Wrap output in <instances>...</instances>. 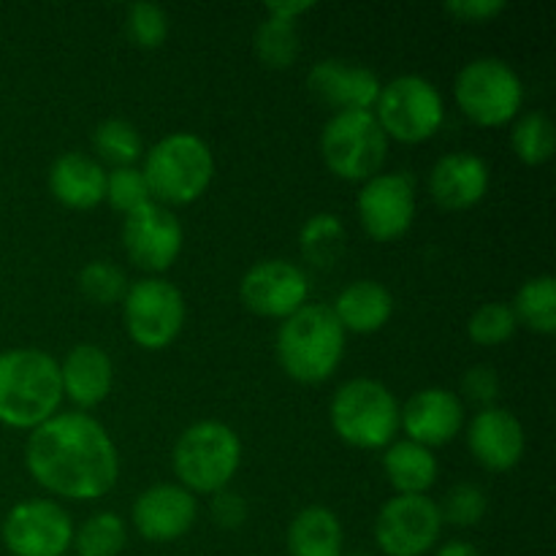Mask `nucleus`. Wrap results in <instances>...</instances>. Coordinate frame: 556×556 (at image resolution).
<instances>
[{
    "instance_id": "ddd939ff",
    "label": "nucleus",
    "mask_w": 556,
    "mask_h": 556,
    "mask_svg": "<svg viewBox=\"0 0 556 556\" xmlns=\"http://www.w3.org/2000/svg\"><path fill=\"white\" fill-rule=\"evenodd\" d=\"M356 212L369 239L396 242L416 220V182L405 172L375 174L358 190Z\"/></svg>"
},
{
    "instance_id": "dca6fc26",
    "label": "nucleus",
    "mask_w": 556,
    "mask_h": 556,
    "mask_svg": "<svg viewBox=\"0 0 556 556\" xmlns=\"http://www.w3.org/2000/svg\"><path fill=\"white\" fill-rule=\"evenodd\" d=\"M195 519H199L195 494L179 483H155L144 489L130 508L134 530L150 543L179 541L193 530Z\"/></svg>"
},
{
    "instance_id": "4468645a",
    "label": "nucleus",
    "mask_w": 556,
    "mask_h": 556,
    "mask_svg": "<svg viewBox=\"0 0 556 556\" xmlns=\"http://www.w3.org/2000/svg\"><path fill=\"white\" fill-rule=\"evenodd\" d=\"M123 248L139 269L157 275L177 264L185 248V228L168 206L150 201L125 215Z\"/></svg>"
},
{
    "instance_id": "a211bd4d",
    "label": "nucleus",
    "mask_w": 556,
    "mask_h": 556,
    "mask_svg": "<svg viewBox=\"0 0 556 556\" xmlns=\"http://www.w3.org/2000/svg\"><path fill=\"white\" fill-rule=\"evenodd\" d=\"M467 448L483 470L508 472L525 456V427L505 407H483L467 424Z\"/></svg>"
},
{
    "instance_id": "7ed1b4c3",
    "label": "nucleus",
    "mask_w": 556,
    "mask_h": 556,
    "mask_svg": "<svg viewBox=\"0 0 556 556\" xmlns=\"http://www.w3.org/2000/svg\"><path fill=\"white\" fill-rule=\"evenodd\" d=\"M345 329L326 304H304L277 329L275 353L282 372L302 386L326 383L345 356Z\"/></svg>"
},
{
    "instance_id": "c9c22d12",
    "label": "nucleus",
    "mask_w": 556,
    "mask_h": 556,
    "mask_svg": "<svg viewBox=\"0 0 556 556\" xmlns=\"http://www.w3.org/2000/svg\"><path fill=\"white\" fill-rule=\"evenodd\" d=\"M125 30L139 49H157L168 36V14L157 3H134L125 14Z\"/></svg>"
},
{
    "instance_id": "c756f323",
    "label": "nucleus",
    "mask_w": 556,
    "mask_h": 556,
    "mask_svg": "<svg viewBox=\"0 0 556 556\" xmlns=\"http://www.w3.org/2000/svg\"><path fill=\"white\" fill-rule=\"evenodd\" d=\"M510 147H514V155L527 166H541L552 161L556 147L554 123L543 112L525 114L510 130Z\"/></svg>"
},
{
    "instance_id": "473e14b6",
    "label": "nucleus",
    "mask_w": 556,
    "mask_h": 556,
    "mask_svg": "<svg viewBox=\"0 0 556 556\" xmlns=\"http://www.w3.org/2000/svg\"><path fill=\"white\" fill-rule=\"evenodd\" d=\"M519 324H516V315L510 309V304L505 302H489L481 304L476 313L467 320V334L476 345L481 348H497L503 342H508L516 334Z\"/></svg>"
},
{
    "instance_id": "4c0bfd02",
    "label": "nucleus",
    "mask_w": 556,
    "mask_h": 556,
    "mask_svg": "<svg viewBox=\"0 0 556 556\" xmlns=\"http://www.w3.org/2000/svg\"><path fill=\"white\" fill-rule=\"evenodd\" d=\"M212 519H215V525L220 527V530H239V527L248 521V500L242 497L239 492H233L231 486L223 489V492L212 494Z\"/></svg>"
},
{
    "instance_id": "a878e982",
    "label": "nucleus",
    "mask_w": 556,
    "mask_h": 556,
    "mask_svg": "<svg viewBox=\"0 0 556 556\" xmlns=\"http://www.w3.org/2000/svg\"><path fill=\"white\" fill-rule=\"evenodd\" d=\"M516 324L535 334L552 337L556 331V280L554 275H535L519 288L514 299Z\"/></svg>"
},
{
    "instance_id": "f3484780",
    "label": "nucleus",
    "mask_w": 556,
    "mask_h": 556,
    "mask_svg": "<svg viewBox=\"0 0 556 556\" xmlns=\"http://www.w3.org/2000/svg\"><path fill=\"white\" fill-rule=\"evenodd\" d=\"M465 402L448 389H421L400 407V429H405L407 440L424 448H440L451 443L465 429Z\"/></svg>"
},
{
    "instance_id": "72a5a7b5",
    "label": "nucleus",
    "mask_w": 556,
    "mask_h": 556,
    "mask_svg": "<svg viewBox=\"0 0 556 556\" xmlns=\"http://www.w3.org/2000/svg\"><path fill=\"white\" fill-rule=\"evenodd\" d=\"M440 519L451 527H476L481 525L489 510V497L476 483H456L445 492L438 503Z\"/></svg>"
},
{
    "instance_id": "f704fd0d",
    "label": "nucleus",
    "mask_w": 556,
    "mask_h": 556,
    "mask_svg": "<svg viewBox=\"0 0 556 556\" xmlns=\"http://www.w3.org/2000/svg\"><path fill=\"white\" fill-rule=\"evenodd\" d=\"M103 201H106V204L112 206L114 212H119L123 217L130 215V212H136L139 206L150 204L152 195H150V188H147L141 168L119 166V168H112V172H106V199Z\"/></svg>"
},
{
    "instance_id": "39448f33",
    "label": "nucleus",
    "mask_w": 556,
    "mask_h": 556,
    "mask_svg": "<svg viewBox=\"0 0 556 556\" xmlns=\"http://www.w3.org/2000/svg\"><path fill=\"white\" fill-rule=\"evenodd\" d=\"M329 421L351 448L383 451L400 434V402L375 378H353L334 391Z\"/></svg>"
},
{
    "instance_id": "9d476101",
    "label": "nucleus",
    "mask_w": 556,
    "mask_h": 556,
    "mask_svg": "<svg viewBox=\"0 0 556 556\" xmlns=\"http://www.w3.org/2000/svg\"><path fill=\"white\" fill-rule=\"evenodd\" d=\"M185 296L163 277H144L130 282L123 299V318L128 337L144 351H163L179 337L185 326Z\"/></svg>"
},
{
    "instance_id": "58836bf2",
    "label": "nucleus",
    "mask_w": 556,
    "mask_h": 556,
    "mask_svg": "<svg viewBox=\"0 0 556 556\" xmlns=\"http://www.w3.org/2000/svg\"><path fill=\"white\" fill-rule=\"evenodd\" d=\"M505 9H508L505 0H454V3L445 5V14L454 16V20L459 22L481 25V22L497 20Z\"/></svg>"
},
{
    "instance_id": "5701e85b",
    "label": "nucleus",
    "mask_w": 556,
    "mask_h": 556,
    "mask_svg": "<svg viewBox=\"0 0 556 556\" xmlns=\"http://www.w3.org/2000/svg\"><path fill=\"white\" fill-rule=\"evenodd\" d=\"M345 334H375L394 315V296L378 280H356L340 291L331 307Z\"/></svg>"
},
{
    "instance_id": "f03ea898",
    "label": "nucleus",
    "mask_w": 556,
    "mask_h": 556,
    "mask_svg": "<svg viewBox=\"0 0 556 556\" xmlns=\"http://www.w3.org/2000/svg\"><path fill=\"white\" fill-rule=\"evenodd\" d=\"M63 402L60 364L38 348L0 353V424L33 432L58 413Z\"/></svg>"
},
{
    "instance_id": "7c9ffc66",
    "label": "nucleus",
    "mask_w": 556,
    "mask_h": 556,
    "mask_svg": "<svg viewBox=\"0 0 556 556\" xmlns=\"http://www.w3.org/2000/svg\"><path fill=\"white\" fill-rule=\"evenodd\" d=\"M253 47L261 63H264L266 68H277V71L291 68L293 60L299 58V49H302L299 47L296 25H291V22L269 20V16H266V20L258 25V30H255Z\"/></svg>"
},
{
    "instance_id": "cd10ccee",
    "label": "nucleus",
    "mask_w": 556,
    "mask_h": 556,
    "mask_svg": "<svg viewBox=\"0 0 556 556\" xmlns=\"http://www.w3.org/2000/svg\"><path fill=\"white\" fill-rule=\"evenodd\" d=\"M92 150H96V161L112 163L114 168L134 166L141 155H144V141H141L139 128L123 117H112L98 123L92 130Z\"/></svg>"
},
{
    "instance_id": "a19ab883",
    "label": "nucleus",
    "mask_w": 556,
    "mask_h": 556,
    "mask_svg": "<svg viewBox=\"0 0 556 556\" xmlns=\"http://www.w3.org/2000/svg\"><path fill=\"white\" fill-rule=\"evenodd\" d=\"M434 556H481V552L467 541H448L438 548Z\"/></svg>"
},
{
    "instance_id": "6ab92c4d",
    "label": "nucleus",
    "mask_w": 556,
    "mask_h": 556,
    "mask_svg": "<svg viewBox=\"0 0 556 556\" xmlns=\"http://www.w3.org/2000/svg\"><path fill=\"white\" fill-rule=\"evenodd\" d=\"M307 87L313 96L334 106L337 112H372L380 96V79L367 65L351 60L329 58L309 68Z\"/></svg>"
},
{
    "instance_id": "bb28decb",
    "label": "nucleus",
    "mask_w": 556,
    "mask_h": 556,
    "mask_svg": "<svg viewBox=\"0 0 556 556\" xmlns=\"http://www.w3.org/2000/svg\"><path fill=\"white\" fill-rule=\"evenodd\" d=\"M299 248H302V255L313 266H320V269H329L345 253V226L337 215L331 212H320V215H313L302 226V233H299Z\"/></svg>"
},
{
    "instance_id": "412c9836",
    "label": "nucleus",
    "mask_w": 556,
    "mask_h": 556,
    "mask_svg": "<svg viewBox=\"0 0 556 556\" xmlns=\"http://www.w3.org/2000/svg\"><path fill=\"white\" fill-rule=\"evenodd\" d=\"M114 383V364L96 342H79L60 362V386L79 410L98 407Z\"/></svg>"
},
{
    "instance_id": "4be33fe9",
    "label": "nucleus",
    "mask_w": 556,
    "mask_h": 556,
    "mask_svg": "<svg viewBox=\"0 0 556 556\" xmlns=\"http://www.w3.org/2000/svg\"><path fill=\"white\" fill-rule=\"evenodd\" d=\"M49 193L68 210H96L106 199V168L85 152H65L49 166Z\"/></svg>"
},
{
    "instance_id": "6e6552de",
    "label": "nucleus",
    "mask_w": 556,
    "mask_h": 556,
    "mask_svg": "<svg viewBox=\"0 0 556 556\" xmlns=\"http://www.w3.org/2000/svg\"><path fill=\"white\" fill-rule=\"evenodd\" d=\"M456 106L481 128L514 123L525 103V85L514 65L500 58L470 60L454 81Z\"/></svg>"
},
{
    "instance_id": "20e7f679",
    "label": "nucleus",
    "mask_w": 556,
    "mask_h": 556,
    "mask_svg": "<svg viewBox=\"0 0 556 556\" xmlns=\"http://www.w3.org/2000/svg\"><path fill=\"white\" fill-rule=\"evenodd\" d=\"M141 174L155 204L185 206L210 190L215 179V155L201 136L177 130L147 150Z\"/></svg>"
},
{
    "instance_id": "aec40b11",
    "label": "nucleus",
    "mask_w": 556,
    "mask_h": 556,
    "mask_svg": "<svg viewBox=\"0 0 556 556\" xmlns=\"http://www.w3.org/2000/svg\"><path fill=\"white\" fill-rule=\"evenodd\" d=\"M492 185L483 157L472 152H451L429 172V195L445 212H465L481 204Z\"/></svg>"
},
{
    "instance_id": "f8f14e48",
    "label": "nucleus",
    "mask_w": 556,
    "mask_h": 556,
    "mask_svg": "<svg viewBox=\"0 0 556 556\" xmlns=\"http://www.w3.org/2000/svg\"><path fill=\"white\" fill-rule=\"evenodd\" d=\"M74 521L52 500H25L5 514L0 535L14 556H65L74 546Z\"/></svg>"
},
{
    "instance_id": "0eeeda50",
    "label": "nucleus",
    "mask_w": 556,
    "mask_h": 556,
    "mask_svg": "<svg viewBox=\"0 0 556 556\" xmlns=\"http://www.w3.org/2000/svg\"><path fill=\"white\" fill-rule=\"evenodd\" d=\"M326 168L345 182H367L383 168L389 139L372 112H334L320 130Z\"/></svg>"
},
{
    "instance_id": "9b49d317",
    "label": "nucleus",
    "mask_w": 556,
    "mask_h": 556,
    "mask_svg": "<svg viewBox=\"0 0 556 556\" xmlns=\"http://www.w3.org/2000/svg\"><path fill=\"white\" fill-rule=\"evenodd\" d=\"M443 532L438 503L427 494H394L375 519V543L386 556H424Z\"/></svg>"
},
{
    "instance_id": "1a4fd4ad",
    "label": "nucleus",
    "mask_w": 556,
    "mask_h": 556,
    "mask_svg": "<svg viewBox=\"0 0 556 556\" xmlns=\"http://www.w3.org/2000/svg\"><path fill=\"white\" fill-rule=\"evenodd\" d=\"M372 114L386 139L400 144H421L443 128L445 103L432 81L418 74H407L380 87Z\"/></svg>"
},
{
    "instance_id": "393cba45",
    "label": "nucleus",
    "mask_w": 556,
    "mask_h": 556,
    "mask_svg": "<svg viewBox=\"0 0 556 556\" xmlns=\"http://www.w3.org/2000/svg\"><path fill=\"white\" fill-rule=\"evenodd\" d=\"M383 472L396 494H427L440 476L434 454L413 440H394L383 451Z\"/></svg>"
},
{
    "instance_id": "f257e3e1",
    "label": "nucleus",
    "mask_w": 556,
    "mask_h": 556,
    "mask_svg": "<svg viewBox=\"0 0 556 556\" xmlns=\"http://www.w3.org/2000/svg\"><path fill=\"white\" fill-rule=\"evenodd\" d=\"M25 467L54 497L92 503L117 486L119 454L90 413H54L27 438Z\"/></svg>"
},
{
    "instance_id": "423d86ee",
    "label": "nucleus",
    "mask_w": 556,
    "mask_h": 556,
    "mask_svg": "<svg viewBox=\"0 0 556 556\" xmlns=\"http://www.w3.org/2000/svg\"><path fill=\"white\" fill-rule=\"evenodd\" d=\"M242 465V440L223 421H195L172 451L174 476L190 494H217L231 486Z\"/></svg>"
},
{
    "instance_id": "e433bc0d",
    "label": "nucleus",
    "mask_w": 556,
    "mask_h": 556,
    "mask_svg": "<svg viewBox=\"0 0 556 556\" xmlns=\"http://www.w3.org/2000/svg\"><path fill=\"white\" fill-rule=\"evenodd\" d=\"M462 394H465L467 402L481 405V410L492 407L494 400L500 396V375L489 364H478V367L467 369L465 378H462Z\"/></svg>"
},
{
    "instance_id": "b1692460",
    "label": "nucleus",
    "mask_w": 556,
    "mask_h": 556,
    "mask_svg": "<svg viewBox=\"0 0 556 556\" xmlns=\"http://www.w3.org/2000/svg\"><path fill=\"white\" fill-rule=\"evenodd\" d=\"M288 556H342L345 530L334 510L307 505L288 525Z\"/></svg>"
},
{
    "instance_id": "2f4dec72",
    "label": "nucleus",
    "mask_w": 556,
    "mask_h": 556,
    "mask_svg": "<svg viewBox=\"0 0 556 556\" xmlns=\"http://www.w3.org/2000/svg\"><path fill=\"white\" fill-rule=\"evenodd\" d=\"M79 291L87 302L101 304V307H112V304L123 302L125 291H128V277L112 261H90L81 266L79 277Z\"/></svg>"
},
{
    "instance_id": "2eb2a0df",
    "label": "nucleus",
    "mask_w": 556,
    "mask_h": 556,
    "mask_svg": "<svg viewBox=\"0 0 556 556\" xmlns=\"http://www.w3.org/2000/svg\"><path fill=\"white\" fill-rule=\"evenodd\" d=\"M309 280L293 261H258L244 271L239 282V299L244 307L261 318H291L307 304Z\"/></svg>"
},
{
    "instance_id": "c85d7f7f",
    "label": "nucleus",
    "mask_w": 556,
    "mask_h": 556,
    "mask_svg": "<svg viewBox=\"0 0 556 556\" xmlns=\"http://www.w3.org/2000/svg\"><path fill=\"white\" fill-rule=\"evenodd\" d=\"M128 543V527L123 516L112 510L92 514L90 519L81 521L79 530L74 532V552L76 556H117L123 554Z\"/></svg>"
},
{
    "instance_id": "ea45409f",
    "label": "nucleus",
    "mask_w": 556,
    "mask_h": 556,
    "mask_svg": "<svg viewBox=\"0 0 556 556\" xmlns=\"http://www.w3.org/2000/svg\"><path fill=\"white\" fill-rule=\"evenodd\" d=\"M315 5L309 0H291V3H266L264 11L269 20H280V22H291L296 25V20L307 11H313Z\"/></svg>"
}]
</instances>
